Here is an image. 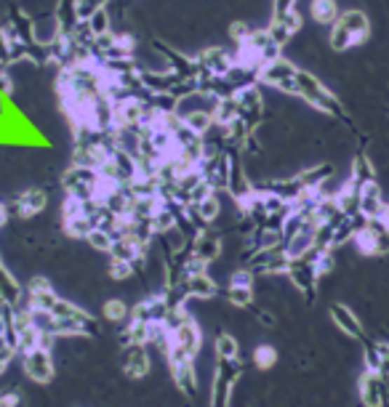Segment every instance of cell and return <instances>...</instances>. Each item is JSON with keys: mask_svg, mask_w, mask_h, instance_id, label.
Masks as SVG:
<instances>
[{"mask_svg": "<svg viewBox=\"0 0 389 407\" xmlns=\"http://www.w3.org/2000/svg\"><path fill=\"white\" fill-rule=\"evenodd\" d=\"M0 407H3V392H0Z\"/></svg>", "mask_w": 389, "mask_h": 407, "instance_id": "7bdbcfd3", "label": "cell"}, {"mask_svg": "<svg viewBox=\"0 0 389 407\" xmlns=\"http://www.w3.org/2000/svg\"><path fill=\"white\" fill-rule=\"evenodd\" d=\"M109 280H115V282H125V280H131L136 277V266L128 261H118V258H109V269H107Z\"/></svg>", "mask_w": 389, "mask_h": 407, "instance_id": "4dcf8cb0", "label": "cell"}, {"mask_svg": "<svg viewBox=\"0 0 389 407\" xmlns=\"http://www.w3.org/2000/svg\"><path fill=\"white\" fill-rule=\"evenodd\" d=\"M8 91H11V75L6 67H0V99L8 96Z\"/></svg>", "mask_w": 389, "mask_h": 407, "instance_id": "60d3db41", "label": "cell"}, {"mask_svg": "<svg viewBox=\"0 0 389 407\" xmlns=\"http://www.w3.org/2000/svg\"><path fill=\"white\" fill-rule=\"evenodd\" d=\"M309 13H312V19L318 22V25H331L334 27L339 22V6H336V0H312L309 3Z\"/></svg>", "mask_w": 389, "mask_h": 407, "instance_id": "7402d4cb", "label": "cell"}, {"mask_svg": "<svg viewBox=\"0 0 389 407\" xmlns=\"http://www.w3.org/2000/svg\"><path fill=\"white\" fill-rule=\"evenodd\" d=\"M296 72H299V67L291 64L288 59H275V62H269V64L261 67V72H259V80L264 83V85H272V88H278L282 93H291L296 96Z\"/></svg>", "mask_w": 389, "mask_h": 407, "instance_id": "5b68a950", "label": "cell"}, {"mask_svg": "<svg viewBox=\"0 0 389 407\" xmlns=\"http://www.w3.org/2000/svg\"><path fill=\"white\" fill-rule=\"evenodd\" d=\"M365 365H368V370H374V373L381 370V365H384V354L378 352V343L365 341Z\"/></svg>", "mask_w": 389, "mask_h": 407, "instance_id": "836d02e7", "label": "cell"}, {"mask_svg": "<svg viewBox=\"0 0 389 407\" xmlns=\"http://www.w3.org/2000/svg\"><path fill=\"white\" fill-rule=\"evenodd\" d=\"M16 354H19V352L8 343V338H0V378L6 375V370L11 368V362H14Z\"/></svg>", "mask_w": 389, "mask_h": 407, "instance_id": "e575fe53", "label": "cell"}, {"mask_svg": "<svg viewBox=\"0 0 389 407\" xmlns=\"http://www.w3.org/2000/svg\"><path fill=\"white\" fill-rule=\"evenodd\" d=\"M192 208L198 210V216H200L205 223H214L219 216H221V200H219V192L214 195H208V198L198 202V205H192Z\"/></svg>", "mask_w": 389, "mask_h": 407, "instance_id": "484cf974", "label": "cell"}, {"mask_svg": "<svg viewBox=\"0 0 389 407\" xmlns=\"http://www.w3.org/2000/svg\"><path fill=\"white\" fill-rule=\"evenodd\" d=\"M339 25L347 29L349 35L355 38V46L357 43H365L368 40V32H371V22L362 11H344L339 16Z\"/></svg>", "mask_w": 389, "mask_h": 407, "instance_id": "ac0fdd59", "label": "cell"}, {"mask_svg": "<svg viewBox=\"0 0 389 407\" xmlns=\"http://www.w3.org/2000/svg\"><path fill=\"white\" fill-rule=\"evenodd\" d=\"M371 181H376L374 165H371V160L365 158V155H357L355 163H352V171H349V184L355 186V189H362Z\"/></svg>", "mask_w": 389, "mask_h": 407, "instance_id": "44dd1931", "label": "cell"}, {"mask_svg": "<svg viewBox=\"0 0 389 407\" xmlns=\"http://www.w3.org/2000/svg\"><path fill=\"white\" fill-rule=\"evenodd\" d=\"M25 392L22 389H8L3 392V407H25Z\"/></svg>", "mask_w": 389, "mask_h": 407, "instance_id": "8d00e7d4", "label": "cell"}, {"mask_svg": "<svg viewBox=\"0 0 389 407\" xmlns=\"http://www.w3.org/2000/svg\"><path fill=\"white\" fill-rule=\"evenodd\" d=\"M184 125H187L192 133H198V136H208V133L216 128L214 118H211V112H189L184 115Z\"/></svg>", "mask_w": 389, "mask_h": 407, "instance_id": "d4e9b609", "label": "cell"}, {"mask_svg": "<svg viewBox=\"0 0 389 407\" xmlns=\"http://www.w3.org/2000/svg\"><path fill=\"white\" fill-rule=\"evenodd\" d=\"M254 365L259 370H269L278 365V349L269 346V343H261L254 349Z\"/></svg>", "mask_w": 389, "mask_h": 407, "instance_id": "f546056e", "label": "cell"}, {"mask_svg": "<svg viewBox=\"0 0 389 407\" xmlns=\"http://www.w3.org/2000/svg\"><path fill=\"white\" fill-rule=\"evenodd\" d=\"M192 256L211 266V261H216L221 256V235H219V229L205 226V229H200L198 235L192 237Z\"/></svg>", "mask_w": 389, "mask_h": 407, "instance_id": "7c38bea8", "label": "cell"}, {"mask_svg": "<svg viewBox=\"0 0 389 407\" xmlns=\"http://www.w3.org/2000/svg\"><path fill=\"white\" fill-rule=\"evenodd\" d=\"M245 266L254 275H285L288 266H291V256L285 253V245H280V248H259L245 258Z\"/></svg>", "mask_w": 389, "mask_h": 407, "instance_id": "3957f363", "label": "cell"}, {"mask_svg": "<svg viewBox=\"0 0 389 407\" xmlns=\"http://www.w3.org/2000/svg\"><path fill=\"white\" fill-rule=\"evenodd\" d=\"M123 373L125 378L131 381H142L147 378L149 370H152V357H149V346H142V343H134V346H125L123 349Z\"/></svg>", "mask_w": 389, "mask_h": 407, "instance_id": "8fae6325", "label": "cell"}, {"mask_svg": "<svg viewBox=\"0 0 389 407\" xmlns=\"http://www.w3.org/2000/svg\"><path fill=\"white\" fill-rule=\"evenodd\" d=\"M46 205H48V192H46L43 186H27V189H22V192L11 200L8 213H14L16 219L27 221V219L41 216L43 210H46Z\"/></svg>", "mask_w": 389, "mask_h": 407, "instance_id": "52a82bcc", "label": "cell"}, {"mask_svg": "<svg viewBox=\"0 0 389 407\" xmlns=\"http://www.w3.org/2000/svg\"><path fill=\"white\" fill-rule=\"evenodd\" d=\"M328 46H331L334 51H339V53H341V51H349V48L355 46V38H352L347 29H344V27L336 22V25L331 27V35H328Z\"/></svg>", "mask_w": 389, "mask_h": 407, "instance_id": "f1b7e54d", "label": "cell"}, {"mask_svg": "<svg viewBox=\"0 0 389 407\" xmlns=\"http://www.w3.org/2000/svg\"><path fill=\"white\" fill-rule=\"evenodd\" d=\"M168 373H171V381H174L176 392L187 399H195L198 392H200V375H198V368H195V359H184V362H171L168 365Z\"/></svg>", "mask_w": 389, "mask_h": 407, "instance_id": "30bf717a", "label": "cell"}, {"mask_svg": "<svg viewBox=\"0 0 389 407\" xmlns=\"http://www.w3.org/2000/svg\"><path fill=\"white\" fill-rule=\"evenodd\" d=\"M288 280L294 282V288L301 293V296H307L309 301L315 298V290H318V269H315V263L309 261L307 256L304 258H291V266H288Z\"/></svg>", "mask_w": 389, "mask_h": 407, "instance_id": "9c48e42d", "label": "cell"}, {"mask_svg": "<svg viewBox=\"0 0 389 407\" xmlns=\"http://www.w3.org/2000/svg\"><path fill=\"white\" fill-rule=\"evenodd\" d=\"M171 343H174L176 349H182L189 359H195V357L200 354L203 330H200V325H198V319L192 317V312H189V315L184 317L174 330H171Z\"/></svg>", "mask_w": 389, "mask_h": 407, "instance_id": "ba28073f", "label": "cell"}, {"mask_svg": "<svg viewBox=\"0 0 389 407\" xmlns=\"http://www.w3.org/2000/svg\"><path fill=\"white\" fill-rule=\"evenodd\" d=\"M102 317H104L107 322L121 325V322H128V319H131V306L123 301V298H107V301L102 303Z\"/></svg>", "mask_w": 389, "mask_h": 407, "instance_id": "603a6c76", "label": "cell"}, {"mask_svg": "<svg viewBox=\"0 0 389 407\" xmlns=\"http://www.w3.org/2000/svg\"><path fill=\"white\" fill-rule=\"evenodd\" d=\"M27 301V290L19 285V280L11 275V269H0V303L6 309H16Z\"/></svg>", "mask_w": 389, "mask_h": 407, "instance_id": "5bb4252c", "label": "cell"}, {"mask_svg": "<svg viewBox=\"0 0 389 407\" xmlns=\"http://www.w3.org/2000/svg\"><path fill=\"white\" fill-rule=\"evenodd\" d=\"M360 399L365 407H381L389 402V392L381 383V375L374 370H365L360 378Z\"/></svg>", "mask_w": 389, "mask_h": 407, "instance_id": "4fadbf2b", "label": "cell"}, {"mask_svg": "<svg viewBox=\"0 0 389 407\" xmlns=\"http://www.w3.org/2000/svg\"><path fill=\"white\" fill-rule=\"evenodd\" d=\"M86 25H88V29H91V35H94V38H99V35H107L109 32L107 8H99V11H94L88 19H86Z\"/></svg>", "mask_w": 389, "mask_h": 407, "instance_id": "1f68e13d", "label": "cell"}, {"mask_svg": "<svg viewBox=\"0 0 389 407\" xmlns=\"http://www.w3.org/2000/svg\"><path fill=\"white\" fill-rule=\"evenodd\" d=\"M227 285H235V288H254L256 285V275L248 269V266H243V269H235L232 275H229Z\"/></svg>", "mask_w": 389, "mask_h": 407, "instance_id": "d6a6232c", "label": "cell"}, {"mask_svg": "<svg viewBox=\"0 0 389 407\" xmlns=\"http://www.w3.org/2000/svg\"><path fill=\"white\" fill-rule=\"evenodd\" d=\"M254 317L261 322V325H264V328H275V322H278L275 315H272L269 309H254Z\"/></svg>", "mask_w": 389, "mask_h": 407, "instance_id": "ab89813d", "label": "cell"}, {"mask_svg": "<svg viewBox=\"0 0 389 407\" xmlns=\"http://www.w3.org/2000/svg\"><path fill=\"white\" fill-rule=\"evenodd\" d=\"M0 269H3V256H0Z\"/></svg>", "mask_w": 389, "mask_h": 407, "instance_id": "ee69618b", "label": "cell"}, {"mask_svg": "<svg viewBox=\"0 0 389 407\" xmlns=\"http://www.w3.org/2000/svg\"><path fill=\"white\" fill-rule=\"evenodd\" d=\"M384 219H387V221H389V205H387V208H384Z\"/></svg>", "mask_w": 389, "mask_h": 407, "instance_id": "b9f144b4", "label": "cell"}, {"mask_svg": "<svg viewBox=\"0 0 389 407\" xmlns=\"http://www.w3.org/2000/svg\"><path fill=\"white\" fill-rule=\"evenodd\" d=\"M184 288H187V296L192 301H211L219 293V285H216V280L208 272L184 277Z\"/></svg>", "mask_w": 389, "mask_h": 407, "instance_id": "9a60e30c", "label": "cell"}, {"mask_svg": "<svg viewBox=\"0 0 389 407\" xmlns=\"http://www.w3.org/2000/svg\"><path fill=\"white\" fill-rule=\"evenodd\" d=\"M256 298L254 288H235V285H227V303L235 306V309H251Z\"/></svg>", "mask_w": 389, "mask_h": 407, "instance_id": "83f0119b", "label": "cell"}, {"mask_svg": "<svg viewBox=\"0 0 389 407\" xmlns=\"http://www.w3.org/2000/svg\"><path fill=\"white\" fill-rule=\"evenodd\" d=\"M22 370L32 383H41V386H48V383L56 378V359L54 352L48 349H32L27 354H22Z\"/></svg>", "mask_w": 389, "mask_h": 407, "instance_id": "277c9868", "label": "cell"}, {"mask_svg": "<svg viewBox=\"0 0 389 407\" xmlns=\"http://www.w3.org/2000/svg\"><path fill=\"white\" fill-rule=\"evenodd\" d=\"M331 176H334V165H328V163H318V165H312V168H307V171H301L296 179H299V184L304 186L307 192H315V189H320Z\"/></svg>", "mask_w": 389, "mask_h": 407, "instance_id": "ffe728a7", "label": "cell"}, {"mask_svg": "<svg viewBox=\"0 0 389 407\" xmlns=\"http://www.w3.org/2000/svg\"><path fill=\"white\" fill-rule=\"evenodd\" d=\"M278 22H282V25H285V29H288L291 35H296V32L301 29V13L294 8V11L285 13V16H282V19H278Z\"/></svg>", "mask_w": 389, "mask_h": 407, "instance_id": "f35d334b", "label": "cell"}, {"mask_svg": "<svg viewBox=\"0 0 389 407\" xmlns=\"http://www.w3.org/2000/svg\"><path fill=\"white\" fill-rule=\"evenodd\" d=\"M102 173L94 168H83V165H69L67 171L62 173V192L69 198L78 200H96V184H99Z\"/></svg>", "mask_w": 389, "mask_h": 407, "instance_id": "7a4b0ae2", "label": "cell"}, {"mask_svg": "<svg viewBox=\"0 0 389 407\" xmlns=\"http://www.w3.org/2000/svg\"><path fill=\"white\" fill-rule=\"evenodd\" d=\"M86 245L94 248L96 253H109L112 245H115V235L107 232V229H99V226H96V229H91L88 237H86Z\"/></svg>", "mask_w": 389, "mask_h": 407, "instance_id": "4316f807", "label": "cell"}, {"mask_svg": "<svg viewBox=\"0 0 389 407\" xmlns=\"http://www.w3.org/2000/svg\"><path fill=\"white\" fill-rule=\"evenodd\" d=\"M384 208H387V202L381 198V186L371 181V184H365L360 189V213L365 219H378V216H384Z\"/></svg>", "mask_w": 389, "mask_h": 407, "instance_id": "e0dca14e", "label": "cell"}, {"mask_svg": "<svg viewBox=\"0 0 389 407\" xmlns=\"http://www.w3.org/2000/svg\"><path fill=\"white\" fill-rule=\"evenodd\" d=\"M216 359H240V343L232 333H219L214 341Z\"/></svg>", "mask_w": 389, "mask_h": 407, "instance_id": "cb8c5ba5", "label": "cell"}, {"mask_svg": "<svg viewBox=\"0 0 389 407\" xmlns=\"http://www.w3.org/2000/svg\"><path fill=\"white\" fill-rule=\"evenodd\" d=\"M251 32H254V29L245 25V22H232V25H229V38H232V43H235V46L245 43Z\"/></svg>", "mask_w": 389, "mask_h": 407, "instance_id": "d590c367", "label": "cell"}, {"mask_svg": "<svg viewBox=\"0 0 389 407\" xmlns=\"http://www.w3.org/2000/svg\"><path fill=\"white\" fill-rule=\"evenodd\" d=\"M211 118H214L216 128H227L235 120L240 118V106L235 96H224V99H216L214 109H211Z\"/></svg>", "mask_w": 389, "mask_h": 407, "instance_id": "d6986e66", "label": "cell"}, {"mask_svg": "<svg viewBox=\"0 0 389 407\" xmlns=\"http://www.w3.org/2000/svg\"><path fill=\"white\" fill-rule=\"evenodd\" d=\"M296 96L307 99V104H312L315 109L325 112V115H331V118H339V120L347 118L341 102H339L334 93L328 91L315 75H309V72H304V69L296 72Z\"/></svg>", "mask_w": 389, "mask_h": 407, "instance_id": "6da1fadb", "label": "cell"}, {"mask_svg": "<svg viewBox=\"0 0 389 407\" xmlns=\"http://www.w3.org/2000/svg\"><path fill=\"white\" fill-rule=\"evenodd\" d=\"M51 315H54L56 319H69V322H75V325L83 330V336H88V338H96V336L102 333V325H99V319H96L91 312H86L83 306H78V303L69 301V298H62V296H59V301L54 303Z\"/></svg>", "mask_w": 389, "mask_h": 407, "instance_id": "8992f818", "label": "cell"}, {"mask_svg": "<svg viewBox=\"0 0 389 407\" xmlns=\"http://www.w3.org/2000/svg\"><path fill=\"white\" fill-rule=\"evenodd\" d=\"M331 319H334L336 328L341 330V333H347V336H352V338H360V341H365L362 322L357 319V315H355L349 306H344V303H334V306H331Z\"/></svg>", "mask_w": 389, "mask_h": 407, "instance_id": "2e32d148", "label": "cell"}, {"mask_svg": "<svg viewBox=\"0 0 389 407\" xmlns=\"http://www.w3.org/2000/svg\"><path fill=\"white\" fill-rule=\"evenodd\" d=\"M296 8V0H272V19H282Z\"/></svg>", "mask_w": 389, "mask_h": 407, "instance_id": "74e56055", "label": "cell"}]
</instances>
